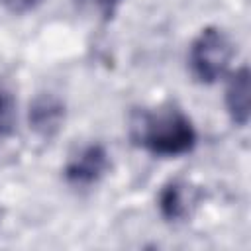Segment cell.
Returning a JSON list of instances; mask_svg holds the SVG:
<instances>
[{
  "mask_svg": "<svg viewBox=\"0 0 251 251\" xmlns=\"http://www.w3.org/2000/svg\"><path fill=\"white\" fill-rule=\"evenodd\" d=\"M133 137L153 155L175 157L188 153L196 143L192 122L178 110L143 114L133 124Z\"/></svg>",
  "mask_w": 251,
  "mask_h": 251,
  "instance_id": "6da1fadb",
  "label": "cell"
},
{
  "mask_svg": "<svg viewBox=\"0 0 251 251\" xmlns=\"http://www.w3.org/2000/svg\"><path fill=\"white\" fill-rule=\"evenodd\" d=\"M233 57V47L229 37L220 27H204L190 45V71L206 84L216 82L227 69Z\"/></svg>",
  "mask_w": 251,
  "mask_h": 251,
  "instance_id": "7a4b0ae2",
  "label": "cell"
},
{
  "mask_svg": "<svg viewBox=\"0 0 251 251\" xmlns=\"http://www.w3.org/2000/svg\"><path fill=\"white\" fill-rule=\"evenodd\" d=\"M108 153L102 145L92 143L80 149L65 167V176L69 182L86 186L96 182L108 169Z\"/></svg>",
  "mask_w": 251,
  "mask_h": 251,
  "instance_id": "3957f363",
  "label": "cell"
},
{
  "mask_svg": "<svg viewBox=\"0 0 251 251\" xmlns=\"http://www.w3.org/2000/svg\"><path fill=\"white\" fill-rule=\"evenodd\" d=\"M29 127L39 137H53L65 124V104L55 94H39L29 104Z\"/></svg>",
  "mask_w": 251,
  "mask_h": 251,
  "instance_id": "277c9868",
  "label": "cell"
},
{
  "mask_svg": "<svg viewBox=\"0 0 251 251\" xmlns=\"http://www.w3.org/2000/svg\"><path fill=\"white\" fill-rule=\"evenodd\" d=\"M251 86H249V69L241 67L229 78L226 90V106L231 120L237 126H245L249 122V106H251Z\"/></svg>",
  "mask_w": 251,
  "mask_h": 251,
  "instance_id": "5b68a950",
  "label": "cell"
},
{
  "mask_svg": "<svg viewBox=\"0 0 251 251\" xmlns=\"http://www.w3.org/2000/svg\"><path fill=\"white\" fill-rule=\"evenodd\" d=\"M159 210L161 216L169 222H176L182 220L188 214V200H186V192L184 186L176 180L165 184L159 192Z\"/></svg>",
  "mask_w": 251,
  "mask_h": 251,
  "instance_id": "8992f818",
  "label": "cell"
},
{
  "mask_svg": "<svg viewBox=\"0 0 251 251\" xmlns=\"http://www.w3.org/2000/svg\"><path fill=\"white\" fill-rule=\"evenodd\" d=\"M16 124V100L12 90L0 82V139L14 131Z\"/></svg>",
  "mask_w": 251,
  "mask_h": 251,
  "instance_id": "52a82bcc",
  "label": "cell"
},
{
  "mask_svg": "<svg viewBox=\"0 0 251 251\" xmlns=\"http://www.w3.org/2000/svg\"><path fill=\"white\" fill-rule=\"evenodd\" d=\"M10 12L14 14H24V12H29L33 10L41 0H0Z\"/></svg>",
  "mask_w": 251,
  "mask_h": 251,
  "instance_id": "ba28073f",
  "label": "cell"
},
{
  "mask_svg": "<svg viewBox=\"0 0 251 251\" xmlns=\"http://www.w3.org/2000/svg\"><path fill=\"white\" fill-rule=\"evenodd\" d=\"M86 2H90V4H94L102 14H106V16H110L112 12H114V8L120 4V0H86Z\"/></svg>",
  "mask_w": 251,
  "mask_h": 251,
  "instance_id": "9c48e42d",
  "label": "cell"
}]
</instances>
